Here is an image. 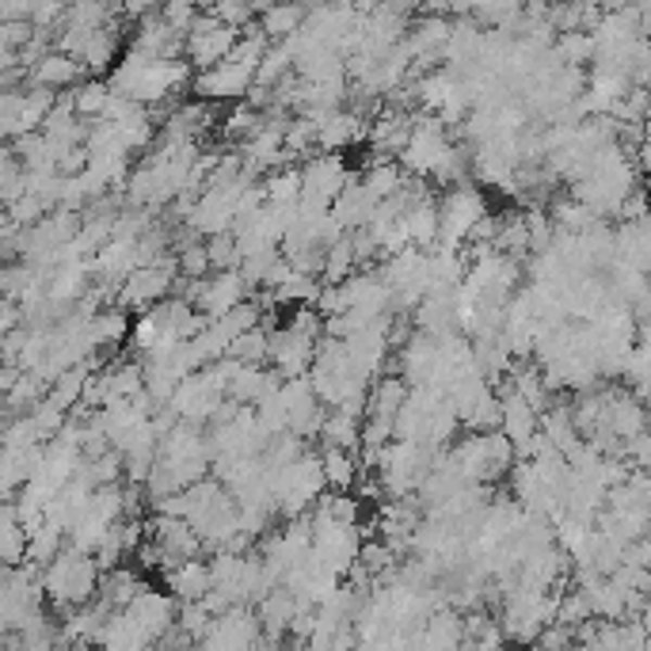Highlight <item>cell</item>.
Here are the masks:
<instances>
[{
	"instance_id": "obj_36",
	"label": "cell",
	"mask_w": 651,
	"mask_h": 651,
	"mask_svg": "<svg viewBox=\"0 0 651 651\" xmlns=\"http://www.w3.org/2000/svg\"><path fill=\"white\" fill-rule=\"evenodd\" d=\"M209 625H214V617H209L199 602L179 610V628H183V636H191V640H202V636L209 633Z\"/></svg>"
},
{
	"instance_id": "obj_39",
	"label": "cell",
	"mask_w": 651,
	"mask_h": 651,
	"mask_svg": "<svg viewBox=\"0 0 651 651\" xmlns=\"http://www.w3.org/2000/svg\"><path fill=\"white\" fill-rule=\"evenodd\" d=\"M458 651H476V648H473V643H461V648H458Z\"/></svg>"
},
{
	"instance_id": "obj_29",
	"label": "cell",
	"mask_w": 651,
	"mask_h": 651,
	"mask_svg": "<svg viewBox=\"0 0 651 651\" xmlns=\"http://www.w3.org/2000/svg\"><path fill=\"white\" fill-rule=\"evenodd\" d=\"M259 191H264L267 206H290V202H297V194H302V176H297V168H282L275 171L267 183H259Z\"/></svg>"
},
{
	"instance_id": "obj_14",
	"label": "cell",
	"mask_w": 651,
	"mask_h": 651,
	"mask_svg": "<svg viewBox=\"0 0 651 651\" xmlns=\"http://www.w3.org/2000/svg\"><path fill=\"white\" fill-rule=\"evenodd\" d=\"M481 35L484 27H476L473 20H458L450 24V35L443 42V62L450 73H469L476 65V54H481Z\"/></svg>"
},
{
	"instance_id": "obj_23",
	"label": "cell",
	"mask_w": 651,
	"mask_h": 651,
	"mask_svg": "<svg viewBox=\"0 0 651 651\" xmlns=\"http://www.w3.org/2000/svg\"><path fill=\"white\" fill-rule=\"evenodd\" d=\"M320 438H324V446H332V450L358 454V446H362V426H358L355 419H347V416H340V411H332V416H324Z\"/></svg>"
},
{
	"instance_id": "obj_30",
	"label": "cell",
	"mask_w": 651,
	"mask_h": 651,
	"mask_svg": "<svg viewBox=\"0 0 651 651\" xmlns=\"http://www.w3.org/2000/svg\"><path fill=\"white\" fill-rule=\"evenodd\" d=\"M27 560V534L16 519L0 522V564L4 567H20Z\"/></svg>"
},
{
	"instance_id": "obj_22",
	"label": "cell",
	"mask_w": 651,
	"mask_h": 651,
	"mask_svg": "<svg viewBox=\"0 0 651 651\" xmlns=\"http://www.w3.org/2000/svg\"><path fill=\"white\" fill-rule=\"evenodd\" d=\"M271 320H259V328H252V332H244L241 340H233V347H229V358L241 366H259L267 358V350H271Z\"/></svg>"
},
{
	"instance_id": "obj_25",
	"label": "cell",
	"mask_w": 651,
	"mask_h": 651,
	"mask_svg": "<svg viewBox=\"0 0 651 651\" xmlns=\"http://www.w3.org/2000/svg\"><path fill=\"white\" fill-rule=\"evenodd\" d=\"M317 294H320L317 279L290 271L286 282H282L279 290H271V294H267V302H271V305H297V309H305L309 302H317Z\"/></svg>"
},
{
	"instance_id": "obj_26",
	"label": "cell",
	"mask_w": 651,
	"mask_h": 651,
	"mask_svg": "<svg viewBox=\"0 0 651 651\" xmlns=\"http://www.w3.org/2000/svg\"><path fill=\"white\" fill-rule=\"evenodd\" d=\"M400 183H404V171H400V164H396V161H373L370 171L362 176V187L378 202L393 199V194L400 191Z\"/></svg>"
},
{
	"instance_id": "obj_8",
	"label": "cell",
	"mask_w": 651,
	"mask_h": 651,
	"mask_svg": "<svg viewBox=\"0 0 651 651\" xmlns=\"http://www.w3.org/2000/svg\"><path fill=\"white\" fill-rule=\"evenodd\" d=\"M179 279L176 259H164L161 267H138L133 275L123 279V290H118V305L126 309H153V302H161L171 290V282Z\"/></svg>"
},
{
	"instance_id": "obj_31",
	"label": "cell",
	"mask_w": 651,
	"mask_h": 651,
	"mask_svg": "<svg viewBox=\"0 0 651 651\" xmlns=\"http://www.w3.org/2000/svg\"><path fill=\"white\" fill-rule=\"evenodd\" d=\"M77 73H80V65L73 62L69 54H50V58H42V65H39L35 77H39L42 88H58V85H73Z\"/></svg>"
},
{
	"instance_id": "obj_33",
	"label": "cell",
	"mask_w": 651,
	"mask_h": 651,
	"mask_svg": "<svg viewBox=\"0 0 651 651\" xmlns=\"http://www.w3.org/2000/svg\"><path fill=\"white\" fill-rule=\"evenodd\" d=\"M259 126H264V115H259V111H252L248 103H237V107L229 111V118H226V138H237L244 145V141H248Z\"/></svg>"
},
{
	"instance_id": "obj_1",
	"label": "cell",
	"mask_w": 651,
	"mask_h": 651,
	"mask_svg": "<svg viewBox=\"0 0 651 651\" xmlns=\"http://www.w3.org/2000/svg\"><path fill=\"white\" fill-rule=\"evenodd\" d=\"M191 80V65L187 62H161V58H145L138 50L123 58L115 73H111V95H123L141 107L164 103L171 92H183Z\"/></svg>"
},
{
	"instance_id": "obj_12",
	"label": "cell",
	"mask_w": 651,
	"mask_h": 651,
	"mask_svg": "<svg viewBox=\"0 0 651 651\" xmlns=\"http://www.w3.org/2000/svg\"><path fill=\"white\" fill-rule=\"evenodd\" d=\"M373 209H378V199H373V194L362 187V176H358V171H350L347 187L340 191V199L332 202V209H328V214L340 221L343 233H358V229L370 226Z\"/></svg>"
},
{
	"instance_id": "obj_6",
	"label": "cell",
	"mask_w": 651,
	"mask_h": 651,
	"mask_svg": "<svg viewBox=\"0 0 651 651\" xmlns=\"http://www.w3.org/2000/svg\"><path fill=\"white\" fill-rule=\"evenodd\" d=\"M297 176H302V194H297L302 206L332 209V202L340 199V191L347 187L350 168L340 153H317L297 168Z\"/></svg>"
},
{
	"instance_id": "obj_3",
	"label": "cell",
	"mask_w": 651,
	"mask_h": 651,
	"mask_svg": "<svg viewBox=\"0 0 651 651\" xmlns=\"http://www.w3.org/2000/svg\"><path fill=\"white\" fill-rule=\"evenodd\" d=\"M317 335H320V317L305 305V309H294V317L286 320L282 328L271 332V358L279 366V378L282 381H294V378H305L312 366V350H317Z\"/></svg>"
},
{
	"instance_id": "obj_18",
	"label": "cell",
	"mask_w": 651,
	"mask_h": 651,
	"mask_svg": "<svg viewBox=\"0 0 651 651\" xmlns=\"http://www.w3.org/2000/svg\"><path fill=\"white\" fill-rule=\"evenodd\" d=\"M297 610H302V605H297V598L290 595V590L275 587L256 602V621H259V628H264L267 636L282 640V636H286V628H290V621L297 617Z\"/></svg>"
},
{
	"instance_id": "obj_21",
	"label": "cell",
	"mask_w": 651,
	"mask_h": 651,
	"mask_svg": "<svg viewBox=\"0 0 651 651\" xmlns=\"http://www.w3.org/2000/svg\"><path fill=\"white\" fill-rule=\"evenodd\" d=\"M320 473H324V488L350 492L358 484V476H362V465H358L355 454L324 446V454H320Z\"/></svg>"
},
{
	"instance_id": "obj_15",
	"label": "cell",
	"mask_w": 651,
	"mask_h": 651,
	"mask_svg": "<svg viewBox=\"0 0 651 651\" xmlns=\"http://www.w3.org/2000/svg\"><path fill=\"white\" fill-rule=\"evenodd\" d=\"M164 583H168V598L171 602L194 605L209 595V564L202 560H183L171 572H164Z\"/></svg>"
},
{
	"instance_id": "obj_28",
	"label": "cell",
	"mask_w": 651,
	"mask_h": 651,
	"mask_svg": "<svg viewBox=\"0 0 651 651\" xmlns=\"http://www.w3.org/2000/svg\"><path fill=\"white\" fill-rule=\"evenodd\" d=\"M350 271H355V252H350V237L343 233L332 248H324V267H320V275H324V286H340Z\"/></svg>"
},
{
	"instance_id": "obj_2",
	"label": "cell",
	"mask_w": 651,
	"mask_h": 651,
	"mask_svg": "<svg viewBox=\"0 0 651 651\" xmlns=\"http://www.w3.org/2000/svg\"><path fill=\"white\" fill-rule=\"evenodd\" d=\"M42 598L58 605L62 613H73L88 605L100 590V567L88 552L62 549L47 567H42Z\"/></svg>"
},
{
	"instance_id": "obj_38",
	"label": "cell",
	"mask_w": 651,
	"mask_h": 651,
	"mask_svg": "<svg viewBox=\"0 0 651 651\" xmlns=\"http://www.w3.org/2000/svg\"><path fill=\"white\" fill-rule=\"evenodd\" d=\"M4 217H9V214H4V206H0V229H4Z\"/></svg>"
},
{
	"instance_id": "obj_11",
	"label": "cell",
	"mask_w": 651,
	"mask_h": 651,
	"mask_svg": "<svg viewBox=\"0 0 651 651\" xmlns=\"http://www.w3.org/2000/svg\"><path fill=\"white\" fill-rule=\"evenodd\" d=\"M126 617L133 621V625L141 628V633L149 636V640H161L164 633H168L171 625H176V602H171L168 595H161V590H141L138 598H133L130 605H126Z\"/></svg>"
},
{
	"instance_id": "obj_4",
	"label": "cell",
	"mask_w": 651,
	"mask_h": 651,
	"mask_svg": "<svg viewBox=\"0 0 651 651\" xmlns=\"http://www.w3.org/2000/svg\"><path fill=\"white\" fill-rule=\"evenodd\" d=\"M320 496H324V473L317 454H305L294 465L275 473V514H286V522L309 514Z\"/></svg>"
},
{
	"instance_id": "obj_34",
	"label": "cell",
	"mask_w": 651,
	"mask_h": 651,
	"mask_svg": "<svg viewBox=\"0 0 651 651\" xmlns=\"http://www.w3.org/2000/svg\"><path fill=\"white\" fill-rule=\"evenodd\" d=\"M107 85H80L77 92L69 95L73 103V115H88V118H100L103 115V103H107Z\"/></svg>"
},
{
	"instance_id": "obj_9",
	"label": "cell",
	"mask_w": 651,
	"mask_h": 651,
	"mask_svg": "<svg viewBox=\"0 0 651 651\" xmlns=\"http://www.w3.org/2000/svg\"><path fill=\"white\" fill-rule=\"evenodd\" d=\"M252 80H256V73L226 58V62L214 65V69L199 73L191 88L199 100H241V95H248Z\"/></svg>"
},
{
	"instance_id": "obj_7",
	"label": "cell",
	"mask_w": 651,
	"mask_h": 651,
	"mask_svg": "<svg viewBox=\"0 0 651 651\" xmlns=\"http://www.w3.org/2000/svg\"><path fill=\"white\" fill-rule=\"evenodd\" d=\"M237 39H241V31H237V27L217 24L209 12H199V16H194V24L187 27L183 50H187V58H191L187 65H194L199 73L214 69V65H221L229 54H233Z\"/></svg>"
},
{
	"instance_id": "obj_13",
	"label": "cell",
	"mask_w": 651,
	"mask_h": 651,
	"mask_svg": "<svg viewBox=\"0 0 651 651\" xmlns=\"http://www.w3.org/2000/svg\"><path fill=\"white\" fill-rule=\"evenodd\" d=\"M404 233H408V248L431 252L438 244V202L431 199V191L419 194L400 217Z\"/></svg>"
},
{
	"instance_id": "obj_19",
	"label": "cell",
	"mask_w": 651,
	"mask_h": 651,
	"mask_svg": "<svg viewBox=\"0 0 651 651\" xmlns=\"http://www.w3.org/2000/svg\"><path fill=\"white\" fill-rule=\"evenodd\" d=\"M141 590H145V583H141L138 572H130V567H115V572L103 575V583H100L95 595H100V602L115 613V610H126Z\"/></svg>"
},
{
	"instance_id": "obj_20",
	"label": "cell",
	"mask_w": 651,
	"mask_h": 651,
	"mask_svg": "<svg viewBox=\"0 0 651 651\" xmlns=\"http://www.w3.org/2000/svg\"><path fill=\"white\" fill-rule=\"evenodd\" d=\"M259 35H264L267 42H286L294 39L297 31H302L305 24V9H297V4H267L264 12H259Z\"/></svg>"
},
{
	"instance_id": "obj_17",
	"label": "cell",
	"mask_w": 651,
	"mask_h": 651,
	"mask_svg": "<svg viewBox=\"0 0 651 651\" xmlns=\"http://www.w3.org/2000/svg\"><path fill=\"white\" fill-rule=\"evenodd\" d=\"M358 138H366V123L355 111H332L317 123V149H324V153L355 145Z\"/></svg>"
},
{
	"instance_id": "obj_27",
	"label": "cell",
	"mask_w": 651,
	"mask_h": 651,
	"mask_svg": "<svg viewBox=\"0 0 651 651\" xmlns=\"http://www.w3.org/2000/svg\"><path fill=\"white\" fill-rule=\"evenodd\" d=\"M115 54H118V27H100V31H92V39L80 50L88 69H111Z\"/></svg>"
},
{
	"instance_id": "obj_35",
	"label": "cell",
	"mask_w": 651,
	"mask_h": 651,
	"mask_svg": "<svg viewBox=\"0 0 651 651\" xmlns=\"http://www.w3.org/2000/svg\"><path fill=\"white\" fill-rule=\"evenodd\" d=\"M176 271L183 279H206L209 275V259H206V244H179V256H176Z\"/></svg>"
},
{
	"instance_id": "obj_16",
	"label": "cell",
	"mask_w": 651,
	"mask_h": 651,
	"mask_svg": "<svg viewBox=\"0 0 651 651\" xmlns=\"http://www.w3.org/2000/svg\"><path fill=\"white\" fill-rule=\"evenodd\" d=\"M419 640H423V651H458L461 643H465L461 613H454V605L434 610L431 617L419 625Z\"/></svg>"
},
{
	"instance_id": "obj_24",
	"label": "cell",
	"mask_w": 651,
	"mask_h": 651,
	"mask_svg": "<svg viewBox=\"0 0 651 651\" xmlns=\"http://www.w3.org/2000/svg\"><path fill=\"white\" fill-rule=\"evenodd\" d=\"M126 335H130V320H126L123 309H111V312H103V317L88 320V343H92V350L115 347V343L126 340Z\"/></svg>"
},
{
	"instance_id": "obj_37",
	"label": "cell",
	"mask_w": 651,
	"mask_h": 651,
	"mask_svg": "<svg viewBox=\"0 0 651 651\" xmlns=\"http://www.w3.org/2000/svg\"><path fill=\"white\" fill-rule=\"evenodd\" d=\"M537 651H572L575 648V628L567 625H557L552 621L549 628H541V636H537Z\"/></svg>"
},
{
	"instance_id": "obj_10",
	"label": "cell",
	"mask_w": 651,
	"mask_h": 651,
	"mask_svg": "<svg viewBox=\"0 0 651 651\" xmlns=\"http://www.w3.org/2000/svg\"><path fill=\"white\" fill-rule=\"evenodd\" d=\"M496 400H499V434H503L507 443L514 446V454H519L522 446H526L529 438L537 434V411L529 408V404L522 400V396L514 393L507 381H503V388L496 393Z\"/></svg>"
},
{
	"instance_id": "obj_32",
	"label": "cell",
	"mask_w": 651,
	"mask_h": 651,
	"mask_svg": "<svg viewBox=\"0 0 651 651\" xmlns=\"http://www.w3.org/2000/svg\"><path fill=\"white\" fill-rule=\"evenodd\" d=\"M206 259H209V271H237L241 267V252H237L233 233H221V237H209L206 241Z\"/></svg>"
},
{
	"instance_id": "obj_5",
	"label": "cell",
	"mask_w": 651,
	"mask_h": 651,
	"mask_svg": "<svg viewBox=\"0 0 651 651\" xmlns=\"http://www.w3.org/2000/svg\"><path fill=\"white\" fill-rule=\"evenodd\" d=\"M484 214H488L484 194L476 187H469V179L454 187V191H446V199L438 202V244L443 248H461Z\"/></svg>"
}]
</instances>
